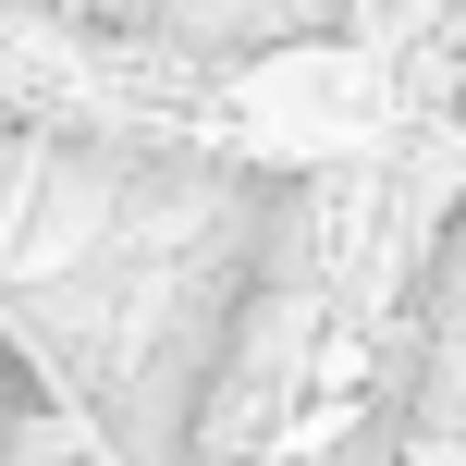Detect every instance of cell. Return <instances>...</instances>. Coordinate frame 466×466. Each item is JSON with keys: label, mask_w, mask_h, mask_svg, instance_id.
I'll return each mask as SVG.
<instances>
[{"label": "cell", "mask_w": 466, "mask_h": 466, "mask_svg": "<svg viewBox=\"0 0 466 466\" xmlns=\"http://www.w3.org/2000/svg\"><path fill=\"white\" fill-rule=\"evenodd\" d=\"M25 405H37V380H25V369H13V344H0V442L25 430Z\"/></svg>", "instance_id": "obj_1"}]
</instances>
